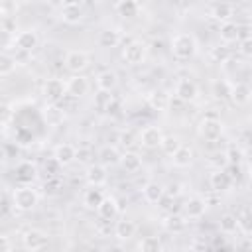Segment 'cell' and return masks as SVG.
<instances>
[{"instance_id": "cell-1", "label": "cell", "mask_w": 252, "mask_h": 252, "mask_svg": "<svg viewBox=\"0 0 252 252\" xmlns=\"http://www.w3.org/2000/svg\"><path fill=\"white\" fill-rule=\"evenodd\" d=\"M195 51H197V41L191 33H177L171 39V53L175 59L187 61L195 55Z\"/></svg>"}, {"instance_id": "cell-2", "label": "cell", "mask_w": 252, "mask_h": 252, "mask_svg": "<svg viewBox=\"0 0 252 252\" xmlns=\"http://www.w3.org/2000/svg\"><path fill=\"white\" fill-rule=\"evenodd\" d=\"M12 199H14L16 209H20V211H32V209L37 205V201H39L37 193H35L32 187H28V185L18 187V189L14 191V195H12Z\"/></svg>"}, {"instance_id": "cell-3", "label": "cell", "mask_w": 252, "mask_h": 252, "mask_svg": "<svg viewBox=\"0 0 252 252\" xmlns=\"http://www.w3.org/2000/svg\"><path fill=\"white\" fill-rule=\"evenodd\" d=\"M222 130H224L222 122L219 118H215V116H207V118H203L199 122V136L209 140V142L219 140L222 136Z\"/></svg>"}, {"instance_id": "cell-4", "label": "cell", "mask_w": 252, "mask_h": 252, "mask_svg": "<svg viewBox=\"0 0 252 252\" xmlns=\"http://www.w3.org/2000/svg\"><path fill=\"white\" fill-rule=\"evenodd\" d=\"M67 94V85L61 79H47L43 83V96L49 102H59Z\"/></svg>"}, {"instance_id": "cell-5", "label": "cell", "mask_w": 252, "mask_h": 252, "mask_svg": "<svg viewBox=\"0 0 252 252\" xmlns=\"http://www.w3.org/2000/svg\"><path fill=\"white\" fill-rule=\"evenodd\" d=\"M22 242H24V248H28V250H41V248L47 246L49 236L39 228H30L22 236Z\"/></svg>"}, {"instance_id": "cell-6", "label": "cell", "mask_w": 252, "mask_h": 252, "mask_svg": "<svg viewBox=\"0 0 252 252\" xmlns=\"http://www.w3.org/2000/svg\"><path fill=\"white\" fill-rule=\"evenodd\" d=\"M144 57H146V45L142 41H130L122 49V59L128 65H138L144 61Z\"/></svg>"}, {"instance_id": "cell-7", "label": "cell", "mask_w": 252, "mask_h": 252, "mask_svg": "<svg viewBox=\"0 0 252 252\" xmlns=\"http://www.w3.org/2000/svg\"><path fill=\"white\" fill-rule=\"evenodd\" d=\"M161 138H163V132L159 130V126H146V128L140 132V136H138L140 144H142L144 148H148V150L159 148Z\"/></svg>"}, {"instance_id": "cell-8", "label": "cell", "mask_w": 252, "mask_h": 252, "mask_svg": "<svg viewBox=\"0 0 252 252\" xmlns=\"http://www.w3.org/2000/svg\"><path fill=\"white\" fill-rule=\"evenodd\" d=\"M89 65V55L85 51H79V49H73L65 55V67L71 71V73H81L85 71Z\"/></svg>"}, {"instance_id": "cell-9", "label": "cell", "mask_w": 252, "mask_h": 252, "mask_svg": "<svg viewBox=\"0 0 252 252\" xmlns=\"http://www.w3.org/2000/svg\"><path fill=\"white\" fill-rule=\"evenodd\" d=\"M197 85L191 81V79H181L177 85H175V96L181 100V102H191L197 98Z\"/></svg>"}, {"instance_id": "cell-10", "label": "cell", "mask_w": 252, "mask_h": 252, "mask_svg": "<svg viewBox=\"0 0 252 252\" xmlns=\"http://www.w3.org/2000/svg\"><path fill=\"white\" fill-rule=\"evenodd\" d=\"M250 96H252V89H250L248 83H236V85H232L230 94H228V98H230L232 104H236V106L248 104V102H250Z\"/></svg>"}, {"instance_id": "cell-11", "label": "cell", "mask_w": 252, "mask_h": 252, "mask_svg": "<svg viewBox=\"0 0 252 252\" xmlns=\"http://www.w3.org/2000/svg\"><path fill=\"white\" fill-rule=\"evenodd\" d=\"M37 33L33 30H24L20 32L18 35H14V45L20 49V51H32L37 47Z\"/></svg>"}, {"instance_id": "cell-12", "label": "cell", "mask_w": 252, "mask_h": 252, "mask_svg": "<svg viewBox=\"0 0 252 252\" xmlns=\"http://www.w3.org/2000/svg\"><path fill=\"white\" fill-rule=\"evenodd\" d=\"M65 85H67V93L71 96H75V98H81V96H85L89 93V81L79 73H75Z\"/></svg>"}, {"instance_id": "cell-13", "label": "cell", "mask_w": 252, "mask_h": 252, "mask_svg": "<svg viewBox=\"0 0 252 252\" xmlns=\"http://www.w3.org/2000/svg\"><path fill=\"white\" fill-rule=\"evenodd\" d=\"M87 181H89V185H94V187H100V185H104L106 183V179H108V173H106V165H102V163H91L89 167H87Z\"/></svg>"}, {"instance_id": "cell-14", "label": "cell", "mask_w": 252, "mask_h": 252, "mask_svg": "<svg viewBox=\"0 0 252 252\" xmlns=\"http://www.w3.org/2000/svg\"><path fill=\"white\" fill-rule=\"evenodd\" d=\"M205 209H207V203L205 199L201 197H191L187 199V203L183 205V215L187 219H201L205 215Z\"/></svg>"}, {"instance_id": "cell-15", "label": "cell", "mask_w": 252, "mask_h": 252, "mask_svg": "<svg viewBox=\"0 0 252 252\" xmlns=\"http://www.w3.org/2000/svg\"><path fill=\"white\" fill-rule=\"evenodd\" d=\"M232 179L230 175L226 173V169H215V173H211V187L213 191L217 193H222V191H228L232 187Z\"/></svg>"}, {"instance_id": "cell-16", "label": "cell", "mask_w": 252, "mask_h": 252, "mask_svg": "<svg viewBox=\"0 0 252 252\" xmlns=\"http://www.w3.org/2000/svg\"><path fill=\"white\" fill-rule=\"evenodd\" d=\"M75 148L71 144H59L55 150H53V159L63 167V165H69L75 161Z\"/></svg>"}, {"instance_id": "cell-17", "label": "cell", "mask_w": 252, "mask_h": 252, "mask_svg": "<svg viewBox=\"0 0 252 252\" xmlns=\"http://www.w3.org/2000/svg\"><path fill=\"white\" fill-rule=\"evenodd\" d=\"M96 211H98V217L102 220H114L118 215V203L114 197H104L100 201V205L96 207Z\"/></svg>"}, {"instance_id": "cell-18", "label": "cell", "mask_w": 252, "mask_h": 252, "mask_svg": "<svg viewBox=\"0 0 252 252\" xmlns=\"http://www.w3.org/2000/svg\"><path fill=\"white\" fill-rule=\"evenodd\" d=\"M193 150L189 146H179L173 154H171V161L175 167H189L193 163Z\"/></svg>"}, {"instance_id": "cell-19", "label": "cell", "mask_w": 252, "mask_h": 252, "mask_svg": "<svg viewBox=\"0 0 252 252\" xmlns=\"http://www.w3.org/2000/svg\"><path fill=\"white\" fill-rule=\"evenodd\" d=\"M134 234H136V222L134 220H130V219L116 220V224H114V236L118 240H130Z\"/></svg>"}, {"instance_id": "cell-20", "label": "cell", "mask_w": 252, "mask_h": 252, "mask_svg": "<svg viewBox=\"0 0 252 252\" xmlns=\"http://www.w3.org/2000/svg\"><path fill=\"white\" fill-rule=\"evenodd\" d=\"M163 193L165 191H163V187L158 181H148L144 185V189H142V195H144V199L148 203H159L163 199Z\"/></svg>"}, {"instance_id": "cell-21", "label": "cell", "mask_w": 252, "mask_h": 252, "mask_svg": "<svg viewBox=\"0 0 252 252\" xmlns=\"http://www.w3.org/2000/svg\"><path fill=\"white\" fill-rule=\"evenodd\" d=\"M120 158H122V154L114 146H104L98 152V159L102 165H116V163H120Z\"/></svg>"}, {"instance_id": "cell-22", "label": "cell", "mask_w": 252, "mask_h": 252, "mask_svg": "<svg viewBox=\"0 0 252 252\" xmlns=\"http://www.w3.org/2000/svg\"><path fill=\"white\" fill-rule=\"evenodd\" d=\"M116 83H118L116 73H114V71H110V69L100 71V73L96 75V87H98L100 91H108V93H110V91L116 87Z\"/></svg>"}, {"instance_id": "cell-23", "label": "cell", "mask_w": 252, "mask_h": 252, "mask_svg": "<svg viewBox=\"0 0 252 252\" xmlns=\"http://www.w3.org/2000/svg\"><path fill=\"white\" fill-rule=\"evenodd\" d=\"M148 102H150V106H152L154 110H165V108L169 106V102H171V96H169L165 91L158 89V91H154V93L150 94Z\"/></svg>"}, {"instance_id": "cell-24", "label": "cell", "mask_w": 252, "mask_h": 252, "mask_svg": "<svg viewBox=\"0 0 252 252\" xmlns=\"http://www.w3.org/2000/svg\"><path fill=\"white\" fill-rule=\"evenodd\" d=\"M35 175H37V169H35V165L30 163V161H22V163L16 167V179L22 181V183H30V181H33Z\"/></svg>"}, {"instance_id": "cell-25", "label": "cell", "mask_w": 252, "mask_h": 252, "mask_svg": "<svg viewBox=\"0 0 252 252\" xmlns=\"http://www.w3.org/2000/svg\"><path fill=\"white\" fill-rule=\"evenodd\" d=\"M61 18L67 22V24H77L83 20V10L79 4H67V6H61Z\"/></svg>"}, {"instance_id": "cell-26", "label": "cell", "mask_w": 252, "mask_h": 252, "mask_svg": "<svg viewBox=\"0 0 252 252\" xmlns=\"http://www.w3.org/2000/svg\"><path fill=\"white\" fill-rule=\"evenodd\" d=\"M219 35L224 43L238 41V26L234 22H224V24L219 26Z\"/></svg>"}, {"instance_id": "cell-27", "label": "cell", "mask_w": 252, "mask_h": 252, "mask_svg": "<svg viewBox=\"0 0 252 252\" xmlns=\"http://www.w3.org/2000/svg\"><path fill=\"white\" fill-rule=\"evenodd\" d=\"M120 165L124 167V171L128 173H136L140 167H142V158L134 152H126L122 158H120Z\"/></svg>"}, {"instance_id": "cell-28", "label": "cell", "mask_w": 252, "mask_h": 252, "mask_svg": "<svg viewBox=\"0 0 252 252\" xmlns=\"http://www.w3.org/2000/svg\"><path fill=\"white\" fill-rule=\"evenodd\" d=\"M163 226L167 232L171 234H179L185 230V219L181 215H167L165 220H163Z\"/></svg>"}, {"instance_id": "cell-29", "label": "cell", "mask_w": 252, "mask_h": 252, "mask_svg": "<svg viewBox=\"0 0 252 252\" xmlns=\"http://www.w3.org/2000/svg\"><path fill=\"white\" fill-rule=\"evenodd\" d=\"M138 10H140V6H138L136 0H120L116 4V12L122 18H136L138 16Z\"/></svg>"}, {"instance_id": "cell-30", "label": "cell", "mask_w": 252, "mask_h": 252, "mask_svg": "<svg viewBox=\"0 0 252 252\" xmlns=\"http://www.w3.org/2000/svg\"><path fill=\"white\" fill-rule=\"evenodd\" d=\"M230 89H232V85H230L228 81H224V79H217V81H213V85H211L213 96H215V98H219V100L228 98Z\"/></svg>"}, {"instance_id": "cell-31", "label": "cell", "mask_w": 252, "mask_h": 252, "mask_svg": "<svg viewBox=\"0 0 252 252\" xmlns=\"http://www.w3.org/2000/svg\"><path fill=\"white\" fill-rule=\"evenodd\" d=\"M100 47H116L120 43V33L116 30H102L98 35Z\"/></svg>"}, {"instance_id": "cell-32", "label": "cell", "mask_w": 252, "mask_h": 252, "mask_svg": "<svg viewBox=\"0 0 252 252\" xmlns=\"http://www.w3.org/2000/svg\"><path fill=\"white\" fill-rule=\"evenodd\" d=\"M102 199H104L102 189H98V187H94V185H93V189H89V191L85 193L83 203H85L89 209H96V207L100 205V201H102Z\"/></svg>"}, {"instance_id": "cell-33", "label": "cell", "mask_w": 252, "mask_h": 252, "mask_svg": "<svg viewBox=\"0 0 252 252\" xmlns=\"http://www.w3.org/2000/svg\"><path fill=\"white\" fill-rule=\"evenodd\" d=\"M219 226H220V232H222V234H234V232L238 230V222H236V217H234V215H230V213L222 215V217H220V222H219Z\"/></svg>"}, {"instance_id": "cell-34", "label": "cell", "mask_w": 252, "mask_h": 252, "mask_svg": "<svg viewBox=\"0 0 252 252\" xmlns=\"http://www.w3.org/2000/svg\"><path fill=\"white\" fill-rule=\"evenodd\" d=\"M43 116H45V120H47L49 124H59V122L63 120V110H61V106H57L55 102H51L49 106H45Z\"/></svg>"}, {"instance_id": "cell-35", "label": "cell", "mask_w": 252, "mask_h": 252, "mask_svg": "<svg viewBox=\"0 0 252 252\" xmlns=\"http://www.w3.org/2000/svg\"><path fill=\"white\" fill-rule=\"evenodd\" d=\"M138 248H140L142 252H159L163 246H161V242H159L158 236H146V238L140 240Z\"/></svg>"}, {"instance_id": "cell-36", "label": "cell", "mask_w": 252, "mask_h": 252, "mask_svg": "<svg viewBox=\"0 0 252 252\" xmlns=\"http://www.w3.org/2000/svg\"><path fill=\"white\" fill-rule=\"evenodd\" d=\"M230 16H232V6L226 4V2H220L213 8V18L219 20V22H228Z\"/></svg>"}, {"instance_id": "cell-37", "label": "cell", "mask_w": 252, "mask_h": 252, "mask_svg": "<svg viewBox=\"0 0 252 252\" xmlns=\"http://www.w3.org/2000/svg\"><path fill=\"white\" fill-rule=\"evenodd\" d=\"M209 57H211V61H213V63H226V61H228V57H230V51H228V47H226V45H217V47H213V49H211Z\"/></svg>"}, {"instance_id": "cell-38", "label": "cell", "mask_w": 252, "mask_h": 252, "mask_svg": "<svg viewBox=\"0 0 252 252\" xmlns=\"http://www.w3.org/2000/svg\"><path fill=\"white\" fill-rule=\"evenodd\" d=\"M14 69H16V57L8 53H0V77L14 73Z\"/></svg>"}, {"instance_id": "cell-39", "label": "cell", "mask_w": 252, "mask_h": 252, "mask_svg": "<svg viewBox=\"0 0 252 252\" xmlns=\"http://www.w3.org/2000/svg\"><path fill=\"white\" fill-rule=\"evenodd\" d=\"M179 146H181V144H179L177 136H163V138H161V144H159V148H161L167 156H171Z\"/></svg>"}, {"instance_id": "cell-40", "label": "cell", "mask_w": 252, "mask_h": 252, "mask_svg": "<svg viewBox=\"0 0 252 252\" xmlns=\"http://www.w3.org/2000/svg\"><path fill=\"white\" fill-rule=\"evenodd\" d=\"M224 156H226V161H228V163H234V165H240L242 159H244V152H242L238 146H230Z\"/></svg>"}, {"instance_id": "cell-41", "label": "cell", "mask_w": 252, "mask_h": 252, "mask_svg": "<svg viewBox=\"0 0 252 252\" xmlns=\"http://www.w3.org/2000/svg\"><path fill=\"white\" fill-rule=\"evenodd\" d=\"M236 222H238V230H242L244 234H250L252 230V217L248 211H244L240 217H236Z\"/></svg>"}, {"instance_id": "cell-42", "label": "cell", "mask_w": 252, "mask_h": 252, "mask_svg": "<svg viewBox=\"0 0 252 252\" xmlns=\"http://www.w3.org/2000/svg\"><path fill=\"white\" fill-rule=\"evenodd\" d=\"M14 118V110L8 102H2L0 104V124H10Z\"/></svg>"}, {"instance_id": "cell-43", "label": "cell", "mask_w": 252, "mask_h": 252, "mask_svg": "<svg viewBox=\"0 0 252 252\" xmlns=\"http://www.w3.org/2000/svg\"><path fill=\"white\" fill-rule=\"evenodd\" d=\"M0 28H2L4 32H8V33H14V32H16V20L10 18V16L0 18Z\"/></svg>"}, {"instance_id": "cell-44", "label": "cell", "mask_w": 252, "mask_h": 252, "mask_svg": "<svg viewBox=\"0 0 252 252\" xmlns=\"http://www.w3.org/2000/svg\"><path fill=\"white\" fill-rule=\"evenodd\" d=\"M110 98H112V94H108V91H100L94 102H96V106H98L100 110H104V108H106V104L110 102Z\"/></svg>"}, {"instance_id": "cell-45", "label": "cell", "mask_w": 252, "mask_h": 252, "mask_svg": "<svg viewBox=\"0 0 252 252\" xmlns=\"http://www.w3.org/2000/svg\"><path fill=\"white\" fill-rule=\"evenodd\" d=\"M75 159H79V161H89V159H91V150H89V148L77 150V152H75Z\"/></svg>"}, {"instance_id": "cell-46", "label": "cell", "mask_w": 252, "mask_h": 252, "mask_svg": "<svg viewBox=\"0 0 252 252\" xmlns=\"http://www.w3.org/2000/svg\"><path fill=\"white\" fill-rule=\"evenodd\" d=\"M240 51H242L244 55H250V53H252V39H250V37L240 39Z\"/></svg>"}, {"instance_id": "cell-47", "label": "cell", "mask_w": 252, "mask_h": 252, "mask_svg": "<svg viewBox=\"0 0 252 252\" xmlns=\"http://www.w3.org/2000/svg\"><path fill=\"white\" fill-rule=\"evenodd\" d=\"M12 41H14L12 33H8V32H4V30L0 28V47H6V45L12 43Z\"/></svg>"}, {"instance_id": "cell-48", "label": "cell", "mask_w": 252, "mask_h": 252, "mask_svg": "<svg viewBox=\"0 0 252 252\" xmlns=\"http://www.w3.org/2000/svg\"><path fill=\"white\" fill-rule=\"evenodd\" d=\"M217 159H211V163H215L217 165V169H220V167H224L228 161H226V156L224 154H219V156H215Z\"/></svg>"}, {"instance_id": "cell-49", "label": "cell", "mask_w": 252, "mask_h": 252, "mask_svg": "<svg viewBox=\"0 0 252 252\" xmlns=\"http://www.w3.org/2000/svg\"><path fill=\"white\" fill-rule=\"evenodd\" d=\"M10 248H12V242L8 240V236L0 234V252H4V250H10Z\"/></svg>"}, {"instance_id": "cell-50", "label": "cell", "mask_w": 252, "mask_h": 252, "mask_svg": "<svg viewBox=\"0 0 252 252\" xmlns=\"http://www.w3.org/2000/svg\"><path fill=\"white\" fill-rule=\"evenodd\" d=\"M177 193H179V185H177V183H171V185L167 187V195H169V197H175Z\"/></svg>"}, {"instance_id": "cell-51", "label": "cell", "mask_w": 252, "mask_h": 252, "mask_svg": "<svg viewBox=\"0 0 252 252\" xmlns=\"http://www.w3.org/2000/svg\"><path fill=\"white\" fill-rule=\"evenodd\" d=\"M122 142H124L126 146L134 144V142H132V132H124V134H122Z\"/></svg>"}, {"instance_id": "cell-52", "label": "cell", "mask_w": 252, "mask_h": 252, "mask_svg": "<svg viewBox=\"0 0 252 252\" xmlns=\"http://www.w3.org/2000/svg\"><path fill=\"white\" fill-rule=\"evenodd\" d=\"M191 248H193V250H203V248H207V244L201 242V240H195V242L191 244Z\"/></svg>"}, {"instance_id": "cell-53", "label": "cell", "mask_w": 252, "mask_h": 252, "mask_svg": "<svg viewBox=\"0 0 252 252\" xmlns=\"http://www.w3.org/2000/svg\"><path fill=\"white\" fill-rule=\"evenodd\" d=\"M83 0H61V6H67V4H81Z\"/></svg>"}, {"instance_id": "cell-54", "label": "cell", "mask_w": 252, "mask_h": 252, "mask_svg": "<svg viewBox=\"0 0 252 252\" xmlns=\"http://www.w3.org/2000/svg\"><path fill=\"white\" fill-rule=\"evenodd\" d=\"M49 4H53V6H59V4H61V0H49Z\"/></svg>"}, {"instance_id": "cell-55", "label": "cell", "mask_w": 252, "mask_h": 252, "mask_svg": "<svg viewBox=\"0 0 252 252\" xmlns=\"http://www.w3.org/2000/svg\"><path fill=\"white\" fill-rule=\"evenodd\" d=\"M171 2H175V4H179V2H181V0H171Z\"/></svg>"}, {"instance_id": "cell-56", "label": "cell", "mask_w": 252, "mask_h": 252, "mask_svg": "<svg viewBox=\"0 0 252 252\" xmlns=\"http://www.w3.org/2000/svg\"><path fill=\"white\" fill-rule=\"evenodd\" d=\"M0 18H2V6H0Z\"/></svg>"}, {"instance_id": "cell-57", "label": "cell", "mask_w": 252, "mask_h": 252, "mask_svg": "<svg viewBox=\"0 0 252 252\" xmlns=\"http://www.w3.org/2000/svg\"><path fill=\"white\" fill-rule=\"evenodd\" d=\"M203 2H213V0H203Z\"/></svg>"}, {"instance_id": "cell-58", "label": "cell", "mask_w": 252, "mask_h": 252, "mask_svg": "<svg viewBox=\"0 0 252 252\" xmlns=\"http://www.w3.org/2000/svg\"><path fill=\"white\" fill-rule=\"evenodd\" d=\"M87 2H93V0H87Z\"/></svg>"}, {"instance_id": "cell-59", "label": "cell", "mask_w": 252, "mask_h": 252, "mask_svg": "<svg viewBox=\"0 0 252 252\" xmlns=\"http://www.w3.org/2000/svg\"><path fill=\"white\" fill-rule=\"evenodd\" d=\"M24 2H30V0H24Z\"/></svg>"}]
</instances>
